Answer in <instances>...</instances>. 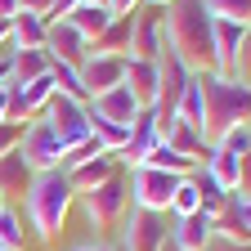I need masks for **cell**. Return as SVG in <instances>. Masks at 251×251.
Instances as JSON below:
<instances>
[{
	"mask_svg": "<svg viewBox=\"0 0 251 251\" xmlns=\"http://www.w3.org/2000/svg\"><path fill=\"white\" fill-rule=\"evenodd\" d=\"M162 36L188 72H215V18L202 0H175L162 14Z\"/></svg>",
	"mask_w": 251,
	"mask_h": 251,
	"instance_id": "1",
	"label": "cell"
},
{
	"mask_svg": "<svg viewBox=\"0 0 251 251\" xmlns=\"http://www.w3.org/2000/svg\"><path fill=\"white\" fill-rule=\"evenodd\" d=\"M202 85V139L215 144L238 126H251V85L233 81L229 72H198Z\"/></svg>",
	"mask_w": 251,
	"mask_h": 251,
	"instance_id": "2",
	"label": "cell"
},
{
	"mask_svg": "<svg viewBox=\"0 0 251 251\" xmlns=\"http://www.w3.org/2000/svg\"><path fill=\"white\" fill-rule=\"evenodd\" d=\"M76 206V188L68 184V171H41L23 198V220L36 242H54L68 225V211Z\"/></svg>",
	"mask_w": 251,
	"mask_h": 251,
	"instance_id": "3",
	"label": "cell"
},
{
	"mask_svg": "<svg viewBox=\"0 0 251 251\" xmlns=\"http://www.w3.org/2000/svg\"><path fill=\"white\" fill-rule=\"evenodd\" d=\"M76 202H81V215H85L90 229H117L121 215L130 211V184H126V175L117 171L112 179L94 184L90 193H81Z\"/></svg>",
	"mask_w": 251,
	"mask_h": 251,
	"instance_id": "4",
	"label": "cell"
},
{
	"mask_svg": "<svg viewBox=\"0 0 251 251\" xmlns=\"http://www.w3.org/2000/svg\"><path fill=\"white\" fill-rule=\"evenodd\" d=\"M166 238H171V225L162 211L130 206L117 225V251H162Z\"/></svg>",
	"mask_w": 251,
	"mask_h": 251,
	"instance_id": "5",
	"label": "cell"
},
{
	"mask_svg": "<svg viewBox=\"0 0 251 251\" xmlns=\"http://www.w3.org/2000/svg\"><path fill=\"white\" fill-rule=\"evenodd\" d=\"M130 206H144V211H162L171 215V198L179 188V175H166L157 166H130Z\"/></svg>",
	"mask_w": 251,
	"mask_h": 251,
	"instance_id": "6",
	"label": "cell"
},
{
	"mask_svg": "<svg viewBox=\"0 0 251 251\" xmlns=\"http://www.w3.org/2000/svg\"><path fill=\"white\" fill-rule=\"evenodd\" d=\"M18 152H23V162L36 171V175L41 171H63V139H58V130H54L45 117H31L27 121Z\"/></svg>",
	"mask_w": 251,
	"mask_h": 251,
	"instance_id": "7",
	"label": "cell"
},
{
	"mask_svg": "<svg viewBox=\"0 0 251 251\" xmlns=\"http://www.w3.org/2000/svg\"><path fill=\"white\" fill-rule=\"evenodd\" d=\"M41 117L58 130L63 152H68L72 144H81V139H90V103H76V99H68V94H54Z\"/></svg>",
	"mask_w": 251,
	"mask_h": 251,
	"instance_id": "8",
	"label": "cell"
},
{
	"mask_svg": "<svg viewBox=\"0 0 251 251\" xmlns=\"http://www.w3.org/2000/svg\"><path fill=\"white\" fill-rule=\"evenodd\" d=\"M162 14H166V9H152V5H139V9L130 14V54H126V58H148V63L162 58V50H166Z\"/></svg>",
	"mask_w": 251,
	"mask_h": 251,
	"instance_id": "9",
	"label": "cell"
},
{
	"mask_svg": "<svg viewBox=\"0 0 251 251\" xmlns=\"http://www.w3.org/2000/svg\"><path fill=\"white\" fill-rule=\"evenodd\" d=\"M76 72H81L85 94L99 99V94H108V90H117L126 81V54H85V63Z\"/></svg>",
	"mask_w": 251,
	"mask_h": 251,
	"instance_id": "10",
	"label": "cell"
},
{
	"mask_svg": "<svg viewBox=\"0 0 251 251\" xmlns=\"http://www.w3.org/2000/svg\"><path fill=\"white\" fill-rule=\"evenodd\" d=\"M45 54H50L54 63H72V68H81L85 54H90V41L81 36L68 18H54V23L45 27Z\"/></svg>",
	"mask_w": 251,
	"mask_h": 251,
	"instance_id": "11",
	"label": "cell"
},
{
	"mask_svg": "<svg viewBox=\"0 0 251 251\" xmlns=\"http://www.w3.org/2000/svg\"><path fill=\"white\" fill-rule=\"evenodd\" d=\"M211 238H215V215L211 211H193V215L171 220V242L184 247V251H202Z\"/></svg>",
	"mask_w": 251,
	"mask_h": 251,
	"instance_id": "12",
	"label": "cell"
},
{
	"mask_svg": "<svg viewBox=\"0 0 251 251\" xmlns=\"http://www.w3.org/2000/svg\"><path fill=\"white\" fill-rule=\"evenodd\" d=\"M162 139L157 135V117H152V108H139L135 112V121H130V148H126L117 162H126V166H139L144 157L152 152V144Z\"/></svg>",
	"mask_w": 251,
	"mask_h": 251,
	"instance_id": "13",
	"label": "cell"
},
{
	"mask_svg": "<svg viewBox=\"0 0 251 251\" xmlns=\"http://www.w3.org/2000/svg\"><path fill=\"white\" fill-rule=\"evenodd\" d=\"M126 90H130V99L139 108H152L157 103V63L148 58H126Z\"/></svg>",
	"mask_w": 251,
	"mask_h": 251,
	"instance_id": "14",
	"label": "cell"
},
{
	"mask_svg": "<svg viewBox=\"0 0 251 251\" xmlns=\"http://www.w3.org/2000/svg\"><path fill=\"white\" fill-rule=\"evenodd\" d=\"M117 166H121V162H117L112 152H99V157H90V162H81V166H68V184L76 188V198H81V193H90L94 184L112 179Z\"/></svg>",
	"mask_w": 251,
	"mask_h": 251,
	"instance_id": "15",
	"label": "cell"
},
{
	"mask_svg": "<svg viewBox=\"0 0 251 251\" xmlns=\"http://www.w3.org/2000/svg\"><path fill=\"white\" fill-rule=\"evenodd\" d=\"M90 112L103 117V121H117V126H130L135 112H139V103L130 99V90H126V85H117V90L99 94V99H90Z\"/></svg>",
	"mask_w": 251,
	"mask_h": 251,
	"instance_id": "16",
	"label": "cell"
},
{
	"mask_svg": "<svg viewBox=\"0 0 251 251\" xmlns=\"http://www.w3.org/2000/svg\"><path fill=\"white\" fill-rule=\"evenodd\" d=\"M31 179H36V171H31V166L23 162V152L0 157V193H5V202H14V198H27Z\"/></svg>",
	"mask_w": 251,
	"mask_h": 251,
	"instance_id": "17",
	"label": "cell"
},
{
	"mask_svg": "<svg viewBox=\"0 0 251 251\" xmlns=\"http://www.w3.org/2000/svg\"><path fill=\"white\" fill-rule=\"evenodd\" d=\"M162 139H166V144H171L175 152H184V157H188L193 166H206V157H211V144H206V139H202V135L193 130V126H184L179 117L171 121V130H166Z\"/></svg>",
	"mask_w": 251,
	"mask_h": 251,
	"instance_id": "18",
	"label": "cell"
},
{
	"mask_svg": "<svg viewBox=\"0 0 251 251\" xmlns=\"http://www.w3.org/2000/svg\"><path fill=\"white\" fill-rule=\"evenodd\" d=\"M45 18L41 14H14L9 18V50H45Z\"/></svg>",
	"mask_w": 251,
	"mask_h": 251,
	"instance_id": "19",
	"label": "cell"
},
{
	"mask_svg": "<svg viewBox=\"0 0 251 251\" xmlns=\"http://www.w3.org/2000/svg\"><path fill=\"white\" fill-rule=\"evenodd\" d=\"M50 54L45 50H9V85H27L50 72Z\"/></svg>",
	"mask_w": 251,
	"mask_h": 251,
	"instance_id": "20",
	"label": "cell"
},
{
	"mask_svg": "<svg viewBox=\"0 0 251 251\" xmlns=\"http://www.w3.org/2000/svg\"><path fill=\"white\" fill-rule=\"evenodd\" d=\"M112 18H117V14H112L108 5H90V0H81V5H76V9L68 14V23H72V27L81 31L85 41H99L103 31H108V23H112Z\"/></svg>",
	"mask_w": 251,
	"mask_h": 251,
	"instance_id": "21",
	"label": "cell"
},
{
	"mask_svg": "<svg viewBox=\"0 0 251 251\" xmlns=\"http://www.w3.org/2000/svg\"><path fill=\"white\" fill-rule=\"evenodd\" d=\"M242 23H229V18H215V72H229V63L242 45Z\"/></svg>",
	"mask_w": 251,
	"mask_h": 251,
	"instance_id": "22",
	"label": "cell"
},
{
	"mask_svg": "<svg viewBox=\"0 0 251 251\" xmlns=\"http://www.w3.org/2000/svg\"><path fill=\"white\" fill-rule=\"evenodd\" d=\"M139 166H157V171H166V175H179V179H188V175H193V171H198V166H193V162H188V157H184V152H175V148H171L166 139H157V144H152V152L144 157V162H139Z\"/></svg>",
	"mask_w": 251,
	"mask_h": 251,
	"instance_id": "23",
	"label": "cell"
},
{
	"mask_svg": "<svg viewBox=\"0 0 251 251\" xmlns=\"http://www.w3.org/2000/svg\"><path fill=\"white\" fill-rule=\"evenodd\" d=\"M90 54H130V14H117L99 41H90Z\"/></svg>",
	"mask_w": 251,
	"mask_h": 251,
	"instance_id": "24",
	"label": "cell"
},
{
	"mask_svg": "<svg viewBox=\"0 0 251 251\" xmlns=\"http://www.w3.org/2000/svg\"><path fill=\"white\" fill-rule=\"evenodd\" d=\"M50 76H54V94H68V99H76V103H90V94L81 85V72L72 68V63H50Z\"/></svg>",
	"mask_w": 251,
	"mask_h": 251,
	"instance_id": "25",
	"label": "cell"
},
{
	"mask_svg": "<svg viewBox=\"0 0 251 251\" xmlns=\"http://www.w3.org/2000/svg\"><path fill=\"white\" fill-rule=\"evenodd\" d=\"M175 117H179L184 126H193V130L202 135V85H198V72H193V81H188V90H184V99H179Z\"/></svg>",
	"mask_w": 251,
	"mask_h": 251,
	"instance_id": "26",
	"label": "cell"
},
{
	"mask_svg": "<svg viewBox=\"0 0 251 251\" xmlns=\"http://www.w3.org/2000/svg\"><path fill=\"white\" fill-rule=\"evenodd\" d=\"M193 184H198V193H202V211H211V215H220V211H225L229 206V193H225V188H220L202 166L193 171Z\"/></svg>",
	"mask_w": 251,
	"mask_h": 251,
	"instance_id": "27",
	"label": "cell"
},
{
	"mask_svg": "<svg viewBox=\"0 0 251 251\" xmlns=\"http://www.w3.org/2000/svg\"><path fill=\"white\" fill-rule=\"evenodd\" d=\"M0 247H5V251H23V247H27L23 215H18L14 206H5V211H0Z\"/></svg>",
	"mask_w": 251,
	"mask_h": 251,
	"instance_id": "28",
	"label": "cell"
},
{
	"mask_svg": "<svg viewBox=\"0 0 251 251\" xmlns=\"http://www.w3.org/2000/svg\"><path fill=\"white\" fill-rule=\"evenodd\" d=\"M211 18H229V23H242L251 27V0H202Z\"/></svg>",
	"mask_w": 251,
	"mask_h": 251,
	"instance_id": "29",
	"label": "cell"
},
{
	"mask_svg": "<svg viewBox=\"0 0 251 251\" xmlns=\"http://www.w3.org/2000/svg\"><path fill=\"white\" fill-rule=\"evenodd\" d=\"M193 211H202V193H198L193 175H188V179H179L175 198H171V220H179V215H193Z\"/></svg>",
	"mask_w": 251,
	"mask_h": 251,
	"instance_id": "30",
	"label": "cell"
},
{
	"mask_svg": "<svg viewBox=\"0 0 251 251\" xmlns=\"http://www.w3.org/2000/svg\"><path fill=\"white\" fill-rule=\"evenodd\" d=\"M229 76L242 81V85H251V27L242 31V45H238V54H233V63H229Z\"/></svg>",
	"mask_w": 251,
	"mask_h": 251,
	"instance_id": "31",
	"label": "cell"
},
{
	"mask_svg": "<svg viewBox=\"0 0 251 251\" xmlns=\"http://www.w3.org/2000/svg\"><path fill=\"white\" fill-rule=\"evenodd\" d=\"M211 148H225V152H233V157H247V152H251V126H238V130H229L225 139H215Z\"/></svg>",
	"mask_w": 251,
	"mask_h": 251,
	"instance_id": "32",
	"label": "cell"
},
{
	"mask_svg": "<svg viewBox=\"0 0 251 251\" xmlns=\"http://www.w3.org/2000/svg\"><path fill=\"white\" fill-rule=\"evenodd\" d=\"M23 130H27V121H0V157L18 152V144H23Z\"/></svg>",
	"mask_w": 251,
	"mask_h": 251,
	"instance_id": "33",
	"label": "cell"
},
{
	"mask_svg": "<svg viewBox=\"0 0 251 251\" xmlns=\"http://www.w3.org/2000/svg\"><path fill=\"white\" fill-rule=\"evenodd\" d=\"M202 251H251V242H233V238H220V233H215Z\"/></svg>",
	"mask_w": 251,
	"mask_h": 251,
	"instance_id": "34",
	"label": "cell"
},
{
	"mask_svg": "<svg viewBox=\"0 0 251 251\" xmlns=\"http://www.w3.org/2000/svg\"><path fill=\"white\" fill-rule=\"evenodd\" d=\"M50 9H54V0H18V14H41V18H50Z\"/></svg>",
	"mask_w": 251,
	"mask_h": 251,
	"instance_id": "35",
	"label": "cell"
},
{
	"mask_svg": "<svg viewBox=\"0 0 251 251\" xmlns=\"http://www.w3.org/2000/svg\"><path fill=\"white\" fill-rule=\"evenodd\" d=\"M76 5H81V0H54V9H50V18H45V23H54V18H68Z\"/></svg>",
	"mask_w": 251,
	"mask_h": 251,
	"instance_id": "36",
	"label": "cell"
},
{
	"mask_svg": "<svg viewBox=\"0 0 251 251\" xmlns=\"http://www.w3.org/2000/svg\"><path fill=\"white\" fill-rule=\"evenodd\" d=\"M108 9H112V14H135L139 0H108Z\"/></svg>",
	"mask_w": 251,
	"mask_h": 251,
	"instance_id": "37",
	"label": "cell"
},
{
	"mask_svg": "<svg viewBox=\"0 0 251 251\" xmlns=\"http://www.w3.org/2000/svg\"><path fill=\"white\" fill-rule=\"evenodd\" d=\"M14 14H18V0H0V18H5V23H9Z\"/></svg>",
	"mask_w": 251,
	"mask_h": 251,
	"instance_id": "38",
	"label": "cell"
},
{
	"mask_svg": "<svg viewBox=\"0 0 251 251\" xmlns=\"http://www.w3.org/2000/svg\"><path fill=\"white\" fill-rule=\"evenodd\" d=\"M139 5H152V9H171L175 0H139Z\"/></svg>",
	"mask_w": 251,
	"mask_h": 251,
	"instance_id": "39",
	"label": "cell"
},
{
	"mask_svg": "<svg viewBox=\"0 0 251 251\" xmlns=\"http://www.w3.org/2000/svg\"><path fill=\"white\" fill-rule=\"evenodd\" d=\"M5 45H9V23L0 18V50H5Z\"/></svg>",
	"mask_w": 251,
	"mask_h": 251,
	"instance_id": "40",
	"label": "cell"
},
{
	"mask_svg": "<svg viewBox=\"0 0 251 251\" xmlns=\"http://www.w3.org/2000/svg\"><path fill=\"white\" fill-rule=\"evenodd\" d=\"M72 251H99V242H81V247H72Z\"/></svg>",
	"mask_w": 251,
	"mask_h": 251,
	"instance_id": "41",
	"label": "cell"
},
{
	"mask_svg": "<svg viewBox=\"0 0 251 251\" xmlns=\"http://www.w3.org/2000/svg\"><path fill=\"white\" fill-rule=\"evenodd\" d=\"M162 251H184V247H175V242H171V238H166V247H162Z\"/></svg>",
	"mask_w": 251,
	"mask_h": 251,
	"instance_id": "42",
	"label": "cell"
},
{
	"mask_svg": "<svg viewBox=\"0 0 251 251\" xmlns=\"http://www.w3.org/2000/svg\"><path fill=\"white\" fill-rule=\"evenodd\" d=\"M99 251H117V247H112V242H99Z\"/></svg>",
	"mask_w": 251,
	"mask_h": 251,
	"instance_id": "43",
	"label": "cell"
},
{
	"mask_svg": "<svg viewBox=\"0 0 251 251\" xmlns=\"http://www.w3.org/2000/svg\"><path fill=\"white\" fill-rule=\"evenodd\" d=\"M5 206H9V202H5V193H0V211H5Z\"/></svg>",
	"mask_w": 251,
	"mask_h": 251,
	"instance_id": "44",
	"label": "cell"
},
{
	"mask_svg": "<svg viewBox=\"0 0 251 251\" xmlns=\"http://www.w3.org/2000/svg\"><path fill=\"white\" fill-rule=\"evenodd\" d=\"M0 251H5V247H0Z\"/></svg>",
	"mask_w": 251,
	"mask_h": 251,
	"instance_id": "45",
	"label": "cell"
}]
</instances>
